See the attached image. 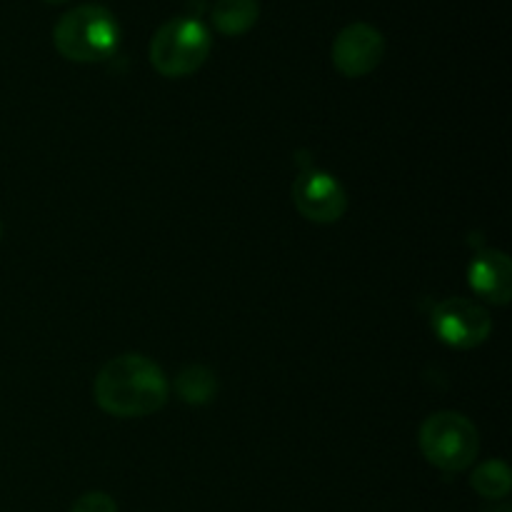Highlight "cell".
<instances>
[{"label":"cell","instance_id":"cell-11","mask_svg":"<svg viewBox=\"0 0 512 512\" xmlns=\"http://www.w3.org/2000/svg\"><path fill=\"white\" fill-rule=\"evenodd\" d=\"M470 485L478 495L488 500H503L508 498L512 488V475L510 468L503 463V460H490V463H483L480 468H475L473 478H470Z\"/></svg>","mask_w":512,"mask_h":512},{"label":"cell","instance_id":"cell-10","mask_svg":"<svg viewBox=\"0 0 512 512\" xmlns=\"http://www.w3.org/2000/svg\"><path fill=\"white\" fill-rule=\"evenodd\" d=\"M175 393L188 405H205L215 395V375L203 365H190L175 378Z\"/></svg>","mask_w":512,"mask_h":512},{"label":"cell","instance_id":"cell-2","mask_svg":"<svg viewBox=\"0 0 512 512\" xmlns=\"http://www.w3.org/2000/svg\"><path fill=\"white\" fill-rule=\"evenodd\" d=\"M53 43L73 63H98L118 50L120 25L103 5H78L58 20Z\"/></svg>","mask_w":512,"mask_h":512},{"label":"cell","instance_id":"cell-9","mask_svg":"<svg viewBox=\"0 0 512 512\" xmlns=\"http://www.w3.org/2000/svg\"><path fill=\"white\" fill-rule=\"evenodd\" d=\"M258 0H215L210 10L213 28L223 35H243L258 23Z\"/></svg>","mask_w":512,"mask_h":512},{"label":"cell","instance_id":"cell-3","mask_svg":"<svg viewBox=\"0 0 512 512\" xmlns=\"http://www.w3.org/2000/svg\"><path fill=\"white\" fill-rule=\"evenodd\" d=\"M213 40L198 18H173L150 40V63L165 78H185L208 60Z\"/></svg>","mask_w":512,"mask_h":512},{"label":"cell","instance_id":"cell-5","mask_svg":"<svg viewBox=\"0 0 512 512\" xmlns=\"http://www.w3.org/2000/svg\"><path fill=\"white\" fill-rule=\"evenodd\" d=\"M430 325L445 345L460 350L478 348L480 343L488 340L490 330H493L488 310L465 298H448L435 305Z\"/></svg>","mask_w":512,"mask_h":512},{"label":"cell","instance_id":"cell-13","mask_svg":"<svg viewBox=\"0 0 512 512\" xmlns=\"http://www.w3.org/2000/svg\"><path fill=\"white\" fill-rule=\"evenodd\" d=\"M45 3H65V0H45Z\"/></svg>","mask_w":512,"mask_h":512},{"label":"cell","instance_id":"cell-4","mask_svg":"<svg viewBox=\"0 0 512 512\" xmlns=\"http://www.w3.org/2000/svg\"><path fill=\"white\" fill-rule=\"evenodd\" d=\"M478 430L460 413H435L420 428V450L425 460L443 473H460L478 458Z\"/></svg>","mask_w":512,"mask_h":512},{"label":"cell","instance_id":"cell-12","mask_svg":"<svg viewBox=\"0 0 512 512\" xmlns=\"http://www.w3.org/2000/svg\"><path fill=\"white\" fill-rule=\"evenodd\" d=\"M70 512H118V505L108 493L95 490V493H85L83 498L75 500Z\"/></svg>","mask_w":512,"mask_h":512},{"label":"cell","instance_id":"cell-6","mask_svg":"<svg viewBox=\"0 0 512 512\" xmlns=\"http://www.w3.org/2000/svg\"><path fill=\"white\" fill-rule=\"evenodd\" d=\"M293 203L313 223H335L348 208V195L330 173L305 170L293 183Z\"/></svg>","mask_w":512,"mask_h":512},{"label":"cell","instance_id":"cell-14","mask_svg":"<svg viewBox=\"0 0 512 512\" xmlns=\"http://www.w3.org/2000/svg\"><path fill=\"white\" fill-rule=\"evenodd\" d=\"M0 233H3V225H0Z\"/></svg>","mask_w":512,"mask_h":512},{"label":"cell","instance_id":"cell-8","mask_svg":"<svg viewBox=\"0 0 512 512\" xmlns=\"http://www.w3.org/2000/svg\"><path fill=\"white\" fill-rule=\"evenodd\" d=\"M470 288L493 305H508L512 295V265L500 250H483L468 268Z\"/></svg>","mask_w":512,"mask_h":512},{"label":"cell","instance_id":"cell-1","mask_svg":"<svg viewBox=\"0 0 512 512\" xmlns=\"http://www.w3.org/2000/svg\"><path fill=\"white\" fill-rule=\"evenodd\" d=\"M170 385L163 370L145 355L128 353L110 360L95 378V400L115 418H145L168 403Z\"/></svg>","mask_w":512,"mask_h":512},{"label":"cell","instance_id":"cell-7","mask_svg":"<svg viewBox=\"0 0 512 512\" xmlns=\"http://www.w3.org/2000/svg\"><path fill=\"white\" fill-rule=\"evenodd\" d=\"M385 55V38L370 23H353L338 33L333 43V63L348 78L373 73Z\"/></svg>","mask_w":512,"mask_h":512}]
</instances>
